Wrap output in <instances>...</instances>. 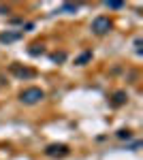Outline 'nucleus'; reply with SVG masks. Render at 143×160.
Wrapping results in <instances>:
<instances>
[{
    "label": "nucleus",
    "instance_id": "7",
    "mask_svg": "<svg viewBox=\"0 0 143 160\" xmlns=\"http://www.w3.org/2000/svg\"><path fill=\"white\" fill-rule=\"evenodd\" d=\"M105 4H107L109 9H122L124 7V2H105Z\"/></svg>",
    "mask_w": 143,
    "mask_h": 160
},
{
    "label": "nucleus",
    "instance_id": "5",
    "mask_svg": "<svg viewBox=\"0 0 143 160\" xmlns=\"http://www.w3.org/2000/svg\"><path fill=\"white\" fill-rule=\"evenodd\" d=\"M13 73L19 75V77H34V71H28V68H19V66H13Z\"/></svg>",
    "mask_w": 143,
    "mask_h": 160
},
{
    "label": "nucleus",
    "instance_id": "3",
    "mask_svg": "<svg viewBox=\"0 0 143 160\" xmlns=\"http://www.w3.org/2000/svg\"><path fill=\"white\" fill-rule=\"evenodd\" d=\"M66 154H69L66 145H51V148H47V156H66Z\"/></svg>",
    "mask_w": 143,
    "mask_h": 160
},
{
    "label": "nucleus",
    "instance_id": "10",
    "mask_svg": "<svg viewBox=\"0 0 143 160\" xmlns=\"http://www.w3.org/2000/svg\"><path fill=\"white\" fill-rule=\"evenodd\" d=\"M54 60H56V62H62V60H64V53H60V56H58V53H56V56H54Z\"/></svg>",
    "mask_w": 143,
    "mask_h": 160
},
{
    "label": "nucleus",
    "instance_id": "9",
    "mask_svg": "<svg viewBox=\"0 0 143 160\" xmlns=\"http://www.w3.org/2000/svg\"><path fill=\"white\" fill-rule=\"evenodd\" d=\"M118 137H120V139H130V132H128V130H120Z\"/></svg>",
    "mask_w": 143,
    "mask_h": 160
},
{
    "label": "nucleus",
    "instance_id": "4",
    "mask_svg": "<svg viewBox=\"0 0 143 160\" xmlns=\"http://www.w3.org/2000/svg\"><path fill=\"white\" fill-rule=\"evenodd\" d=\"M19 37H22V32H4V34L0 37V41H2V43H11V41H17Z\"/></svg>",
    "mask_w": 143,
    "mask_h": 160
},
{
    "label": "nucleus",
    "instance_id": "2",
    "mask_svg": "<svg viewBox=\"0 0 143 160\" xmlns=\"http://www.w3.org/2000/svg\"><path fill=\"white\" fill-rule=\"evenodd\" d=\"M92 30H94L96 34H105L111 30V22H109V17H94V22H92Z\"/></svg>",
    "mask_w": 143,
    "mask_h": 160
},
{
    "label": "nucleus",
    "instance_id": "1",
    "mask_svg": "<svg viewBox=\"0 0 143 160\" xmlns=\"http://www.w3.org/2000/svg\"><path fill=\"white\" fill-rule=\"evenodd\" d=\"M19 98H22L24 105H36L38 100L45 98V94H43V90H41V88H26L24 92L19 94Z\"/></svg>",
    "mask_w": 143,
    "mask_h": 160
},
{
    "label": "nucleus",
    "instance_id": "6",
    "mask_svg": "<svg viewBox=\"0 0 143 160\" xmlns=\"http://www.w3.org/2000/svg\"><path fill=\"white\" fill-rule=\"evenodd\" d=\"M124 92H118V94H115V100H113V105H122V102H124Z\"/></svg>",
    "mask_w": 143,
    "mask_h": 160
},
{
    "label": "nucleus",
    "instance_id": "8",
    "mask_svg": "<svg viewBox=\"0 0 143 160\" xmlns=\"http://www.w3.org/2000/svg\"><path fill=\"white\" fill-rule=\"evenodd\" d=\"M90 58H92V53H84V56H81L79 60H77V64H84V62H88Z\"/></svg>",
    "mask_w": 143,
    "mask_h": 160
}]
</instances>
